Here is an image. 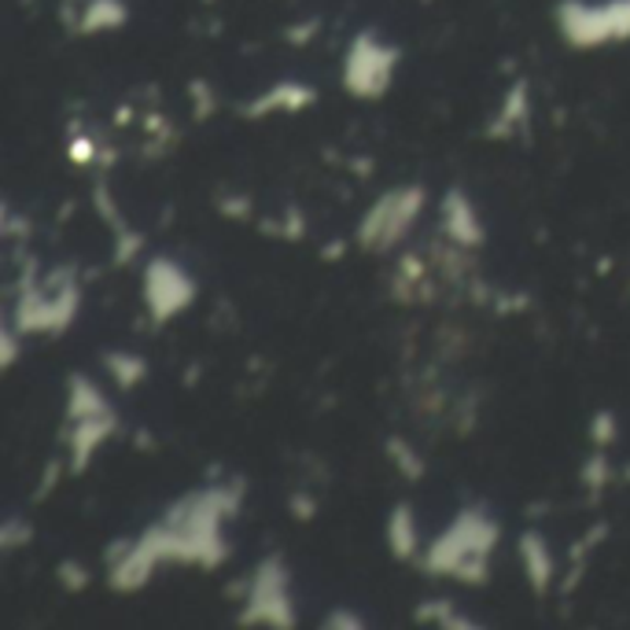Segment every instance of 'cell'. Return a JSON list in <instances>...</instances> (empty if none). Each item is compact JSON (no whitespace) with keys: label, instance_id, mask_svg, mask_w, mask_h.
<instances>
[{"label":"cell","instance_id":"6da1fadb","mask_svg":"<svg viewBox=\"0 0 630 630\" xmlns=\"http://www.w3.org/2000/svg\"><path fill=\"white\" fill-rule=\"evenodd\" d=\"M498 542H501V523L483 506H465L428 542V550L420 553V568L435 575V579L487 586L490 556H495Z\"/></svg>","mask_w":630,"mask_h":630},{"label":"cell","instance_id":"7a4b0ae2","mask_svg":"<svg viewBox=\"0 0 630 630\" xmlns=\"http://www.w3.org/2000/svg\"><path fill=\"white\" fill-rule=\"evenodd\" d=\"M240 506H244V487L240 483H214V487L177 498L163 520L174 523L177 534L185 539L188 564L214 572L233 553V545L225 539V520H233Z\"/></svg>","mask_w":630,"mask_h":630},{"label":"cell","instance_id":"3957f363","mask_svg":"<svg viewBox=\"0 0 630 630\" xmlns=\"http://www.w3.org/2000/svg\"><path fill=\"white\" fill-rule=\"evenodd\" d=\"M428 203L424 185H395L380 192L362 214L358 229H354V244L365 255H391L409 240L413 225L420 222Z\"/></svg>","mask_w":630,"mask_h":630},{"label":"cell","instance_id":"277c9868","mask_svg":"<svg viewBox=\"0 0 630 630\" xmlns=\"http://www.w3.org/2000/svg\"><path fill=\"white\" fill-rule=\"evenodd\" d=\"M561 41L575 52H594L630 41V0H561L553 8Z\"/></svg>","mask_w":630,"mask_h":630},{"label":"cell","instance_id":"5b68a950","mask_svg":"<svg viewBox=\"0 0 630 630\" xmlns=\"http://www.w3.org/2000/svg\"><path fill=\"white\" fill-rule=\"evenodd\" d=\"M240 597H244V608H240L236 616L240 627L291 630L299 623V608H296V597H291V568L280 553L255 564V572L247 575Z\"/></svg>","mask_w":630,"mask_h":630},{"label":"cell","instance_id":"8992f818","mask_svg":"<svg viewBox=\"0 0 630 630\" xmlns=\"http://www.w3.org/2000/svg\"><path fill=\"white\" fill-rule=\"evenodd\" d=\"M81 310V288L75 285V269L52 273L45 285H23L15 299L12 321L23 335H59L75 324Z\"/></svg>","mask_w":630,"mask_h":630},{"label":"cell","instance_id":"52a82bcc","mask_svg":"<svg viewBox=\"0 0 630 630\" xmlns=\"http://www.w3.org/2000/svg\"><path fill=\"white\" fill-rule=\"evenodd\" d=\"M402 63V48L376 34L373 26L358 30L343 52V92L354 100H380L395 86V70Z\"/></svg>","mask_w":630,"mask_h":630},{"label":"cell","instance_id":"ba28073f","mask_svg":"<svg viewBox=\"0 0 630 630\" xmlns=\"http://www.w3.org/2000/svg\"><path fill=\"white\" fill-rule=\"evenodd\" d=\"M196 277L188 273L181 262L166 258V255H155L144 262L141 269V299H144V310H148L152 324H170L174 318L196 302Z\"/></svg>","mask_w":630,"mask_h":630},{"label":"cell","instance_id":"9c48e42d","mask_svg":"<svg viewBox=\"0 0 630 630\" xmlns=\"http://www.w3.org/2000/svg\"><path fill=\"white\" fill-rule=\"evenodd\" d=\"M119 432V417L114 409L97 417H81V420H67L63 424V446H67V468L70 476H86L92 457L100 454V446Z\"/></svg>","mask_w":630,"mask_h":630},{"label":"cell","instance_id":"30bf717a","mask_svg":"<svg viewBox=\"0 0 630 630\" xmlns=\"http://www.w3.org/2000/svg\"><path fill=\"white\" fill-rule=\"evenodd\" d=\"M439 229H443V240L465 247V251H479L487 244V229H483V218L472 196L465 188H446L443 199H439Z\"/></svg>","mask_w":630,"mask_h":630},{"label":"cell","instance_id":"8fae6325","mask_svg":"<svg viewBox=\"0 0 630 630\" xmlns=\"http://www.w3.org/2000/svg\"><path fill=\"white\" fill-rule=\"evenodd\" d=\"M59 19L70 34L97 37V34H114L130 23V4L125 0H63Z\"/></svg>","mask_w":630,"mask_h":630},{"label":"cell","instance_id":"7c38bea8","mask_svg":"<svg viewBox=\"0 0 630 630\" xmlns=\"http://www.w3.org/2000/svg\"><path fill=\"white\" fill-rule=\"evenodd\" d=\"M313 103H318V89L310 86V81H273L266 92H258V97H251L240 114H244L247 122H258V119H269V114H302L310 111Z\"/></svg>","mask_w":630,"mask_h":630},{"label":"cell","instance_id":"4fadbf2b","mask_svg":"<svg viewBox=\"0 0 630 630\" xmlns=\"http://www.w3.org/2000/svg\"><path fill=\"white\" fill-rule=\"evenodd\" d=\"M517 553H520V568L523 579L534 594H550V586L556 583V556L553 545L545 542V534L539 528H528L517 539Z\"/></svg>","mask_w":630,"mask_h":630},{"label":"cell","instance_id":"5bb4252c","mask_svg":"<svg viewBox=\"0 0 630 630\" xmlns=\"http://www.w3.org/2000/svg\"><path fill=\"white\" fill-rule=\"evenodd\" d=\"M531 86L528 81H512L506 89V97H501V108L495 119L487 122V141H512V136H523L531 125Z\"/></svg>","mask_w":630,"mask_h":630},{"label":"cell","instance_id":"9a60e30c","mask_svg":"<svg viewBox=\"0 0 630 630\" xmlns=\"http://www.w3.org/2000/svg\"><path fill=\"white\" fill-rule=\"evenodd\" d=\"M384 542H387V553L395 561H420V520H417V509L409 501H395L391 512L384 520Z\"/></svg>","mask_w":630,"mask_h":630},{"label":"cell","instance_id":"2e32d148","mask_svg":"<svg viewBox=\"0 0 630 630\" xmlns=\"http://www.w3.org/2000/svg\"><path fill=\"white\" fill-rule=\"evenodd\" d=\"M111 402L108 395L100 391L97 380L81 373H70L67 376V420H81V417H97V413H108Z\"/></svg>","mask_w":630,"mask_h":630},{"label":"cell","instance_id":"e0dca14e","mask_svg":"<svg viewBox=\"0 0 630 630\" xmlns=\"http://www.w3.org/2000/svg\"><path fill=\"white\" fill-rule=\"evenodd\" d=\"M100 362H103V373H108L111 380L122 387V391L141 387L152 373L148 358H144V354H136V351H103Z\"/></svg>","mask_w":630,"mask_h":630},{"label":"cell","instance_id":"ac0fdd59","mask_svg":"<svg viewBox=\"0 0 630 630\" xmlns=\"http://www.w3.org/2000/svg\"><path fill=\"white\" fill-rule=\"evenodd\" d=\"M616 476H619V472L612 468V457H608V450H597V446H594V454L583 461V472H579L586 495L597 501V498L605 495L608 483H616Z\"/></svg>","mask_w":630,"mask_h":630},{"label":"cell","instance_id":"d6986e66","mask_svg":"<svg viewBox=\"0 0 630 630\" xmlns=\"http://www.w3.org/2000/svg\"><path fill=\"white\" fill-rule=\"evenodd\" d=\"M384 454L395 461V468H398V476H402V479H413V483L424 479V457L417 454L409 439L391 435V439L384 443Z\"/></svg>","mask_w":630,"mask_h":630},{"label":"cell","instance_id":"ffe728a7","mask_svg":"<svg viewBox=\"0 0 630 630\" xmlns=\"http://www.w3.org/2000/svg\"><path fill=\"white\" fill-rule=\"evenodd\" d=\"M619 432H623V424H619V417L612 413V409H597V413L590 417V424H586V435H590V443L597 450L616 446Z\"/></svg>","mask_w":630,"mask_h":630},{"label":"cell","instance_id":"44dd1931","mask_svg":"<svg viewBox=\"0 0 630 630\" xmlns=\"http://www.w3.org/2000/svg\"><path fill=\"white\" fill-rule=\"evenodd\" d=\"M34 542V523L23 517H8L4 528H0V550L4 553H19Z\"/></svg>","mask_w":630,"mask_h":630},{"label":"cell","instance_id":"7402d4cb","mask_svg":"<svg viewBox=\"0 0 630 630\" xmlns=\"http://www.w3.org/2000/svg\"><path fill=\"white\" fill-rule=\"evenodd\" d=\"M56 583H59L67 594H81V590H86V586L92 583V572L78 561V556H67V561L56 564Z\"/></svg>","mask_w":630,"mask_h":630},{"label":"cell","instance_id":"603a6c76","mask_svg":"<svg viewBox=\"0 0 630 630\" xmlns=\"http://www.w3.org/2000/svg\"><path fill=\"white\" fill-rule=\"evenodd\" d=\"M92 210H97V214L114 229V233H122V229H125V218H122L119 203H114V196H111L108 181H97V185H92Z\"/></svg>","mask_w":630,"mask_h":630},{"label":"cell","instance_id":"cb8c5ba5","mask_svg":"<svg viewBox=\"0 0 630 630\" xmlns=\"http://www.w3.org/2000/svg\"><path fill=\"white\" fill-rule=\"evenodd\" d=\"M262 233L266 236H285V240H302L307 236V218L296 207H285L280 222H262Z\"/></svg>","mask_w":630,"mask_h":630},{"label":"cell","instance_id":"d4e9b609","mask_svg":"<svg viewBox=\"0 0 630 630\" xmlns=\"http://www.w3.org/2000/svg\"><path fill=\"white\" fill-rule=\"evenodd\" d=\"M144 244H148L144 233H136V229L125 225L122 233H114V255H111V262H114V266H130V262L144 251Z\"/></svg>","mask_w":630,"mask_h":630},{"label":"cell","instance_id":"484cf974","mask_svg":"<svg viewBox=\"0 0 630 630\" xmlns=\"http://www.w3.org/2000/svg\"><path fill=\"white\" fill-rule=\"evenodd\" d=\"M450 616H454V601H446V597H424V601L413 608L417 623H435V627H443Z\"/></svg>","mask_w":630,"mask_h":630},{"label":"cell","instance_id":"4316f807","mask_svg":"<svg viewBox=\"0 0 630 630\" xmlns=\"http://www.w3.org/2000/svg\"><path fill=\"white\" fill-rule=\"evenodd\" d=\"M19 340H23V332H19V324L8 318L0 324V369H12L19 362Z\"/></svg>","mask_w":630,"mask_h":630},{"label":"cell","instance_id":"83f0119b","mask_svg":"<svg viewBox=\"0 0 630 630\" xmlns=\"http://www.w3.org/2000/svg\"><path fill=\"white\" fill-rule=\"evenodd\" d=\"M188 97H192V111H196V119H210V114L218 111V97H214V89H210V81H192L188 86Z\"/></svg>","mask_w":630,"mask_h":630},{"label":"cell","instance_id":"f1b7e54d","mask_svg":"<svg viewBox=\"0 0 630 630\" xmlns=\"http://www.w3.org/2000/svg\"><path fill=\"white\" fill-rule=\"evenodd\" d=\"M67 159L75 166H92L100 163V144L92 141V136H70L67 144Z\"/></svg>","mask_w":630,"mask_h":630},{"label":"cell","instance_id":"f546056e","mask_svg":"<svg viewBox=\"0 0 630 630\" xmlns=\"http://www.w3.org/2000/svg\"><path fill=\"white\" fill-rule=\"evenodd\" d=\"M321 627H329V630H365V619L354 612V608H332V612L321 619Z\"/></svg>","mask_w":630,"mask_h":630},{"label":"cell","instance_id":"4dcf8cb0","mask_svg":"<svg viewBox=\"0 0 630 630\" xmlns=\"http://www.w3.org/2000/svg\"><path fill=\"white\" fill-rule=\"evenodd\" d=\"M318 30H321L318 19H307V23H291V26L285 30V41H288V45L302 48V45H310V41L318 37Z\"/></svg>","mask_w":630,"mask_h":630},{"label":"cell","instance_id":"1f68e13d","mask_svg":"<svg viewBox=\"0 0 630 630\" xmlns=\"http://www.w3.org/2000/svg\"><path fill=\"white\" fill-rule=\"evenodd\" d=\"M288 512L296 520H313V517H318V498L307 495V490H299V495L288 498Z\"/></svg>","mask_w":630,"mask_h":630},{"label":"cell","instance_id":"d6a6232c","mask_svg":"<svg viewBox=\"0 0 630 630\" xmlns=\"http://www.w3.org/2000/svg\"><path fill=\"white\" fill-rule=\"evenodd\" d=\"M218 210H222L225 218H240V222H247L251 218V199L247 196H222V203H218Z\"/></svg>","mask_w":630,"mask_h":630},{"label":"cell","instance_id":"836d02e7","mask_svg":"<svg viewBox=\"0 0 630 630\" xmlns=\"http://www.w3.org/2000/svg\"><path fill=\"white\" fill-rule=\"evenodd\" d=\"M30 225L26 218H19V214H12V210H4V236H26L30 233Z\"/></svg>","mask_w":630,"mask_h":630},{"label":"cell","instance_id":"e575fe53","mask_svg":"<svg viewBox=\"0 0 630 630\" xmlns=\"http://www.w3.org/2000/svg\"><path fill=\"white\" fill-rule=\"evenodd\" d=\"M343 251H346V244H343V240H335V244L321 247V258L324 262H335V258H343Z\"/></svg>","mask_w":630,"mask_h":630}]
</instances>
